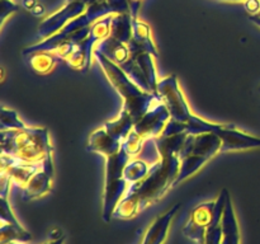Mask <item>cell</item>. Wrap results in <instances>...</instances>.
Returning a JSON list of instances; mask_svg holds the SVG:
<instances>
[{
  "label": "cell",
  "mask_w": 260,
  "mask_h": 244,
  "mask_svg": "<svg viewBox=\"0 0 260 244\" xmlns=\"http://www.w3.org/2000/svg\"><path fill=\"white\" fill-rule=\"evenodd\" d=\"M180 169L179 155L161 157L150 167L146 177L127 188L113 212V219L129 220L147 206L157 202L173 187Z\"/></svg>",
  "instance_id": "obj_1"
},
{
  "label": "cell",
  "mask_w": 260,
  "mask_h": 244,
  "mask_svg": "<svg viewBox=\"0 0 260 244\" xmlns=\"http://www.w3.org/2000/svg\"><path fill=\"white\" fill-rule=\"evenodd\" d=\"M157 94L161 97L162 102L169 109L170 118L175 121V129L178 134L200 135L205 132H215L217 134L225 124H216L194 116L190 112L182 89L179 88L177 75L172 74L157 84Z\"/></svg>",
  "instance_id": "obj_2"
},
{
  "label": "cell",
  "mask_w": 260,
  "mask_h": 244,
  "mask_svg": "<svg viewBox=\"0 0 260 244\" xmlns=\"http://www.w3.org/2000/svg\"><path fill=\"white\" fill-rule=\"evenodd\" d=\"M94 57L98 61L107 79L123 99L122 109L128 112L134 118L135 124L155 104L162 102L157 93H149L140 88L127 76V74L117 64L107 58L103 53L94 50Z\"/></svg>",
  "instance_id": "obj_3"
},
{
  "label": "cell",
  "mask_w": 260,
  "mask_h": 244,
  "mask_svg": "<svg viewBox=\"0 0 260 244\" xmlns=\"http://www.w3.org/2000/svg\"><path fill=\"white\" fill-rule=\"evenodd\" d=\"M118 13H129L128 0H99L93 3L86 8L85 12L75 19L70 20L63 28H61L57 33L52 35L46 40L40 41L37 43L28 46L23 50V56H28L33 52L40 51H55L61 43L69 41L70 36L81 28L90 27L93 23L101 18L109 14H118Z\"/></svg>",
  "instance_id": "obj_4"
},
{
  "label": "cell",
  "mask_w": 260,
  "mask_h": 244,
  "mask_svg": "<svg viewBox=\"0 0 260 244\" xmlns=\"http://www.w3.org/2000/svg\"><path fill=\"white\" fill-rule=\"evenodd\" d=\"M2 154L33 163L42 162L52 154L48 130L30 126L24 130H3Z\"/></svg>",
  "instance_id": "obj_5"
},
{
  "label": "cell",
  "mask_w": 260,
  "mask_h": 244,
  "mask_svg": "<svg viewBox=\"0 0 260 244\" xmlns=\"http://www.w3.org/2000/svg\"><path fill=\"white\" fill-rule=\"evenodd\" d=\"M222 141L215 132L188 135L179 151L180 169L173 187L192 177L206 163L221 151Z\"/></svg>",
  "instance_id": "obj_6"
},
{
  "label": "cell",
  "mask_w": 260,
  "mask_h": 244,
  "mask_svg": "<svg viewBox=\"0 0 260 244\" xmlns=\"http://www.w3.org/2000/svg\"><path fill=\"white\" fill-rule=\"evenodd\" d=\"M129 159L131 157L122 147L118 152L107 157L103 210H102V219L104 223H109L113 219V212L117 205L126 195L128 183L124 179L123 170Z\"/></svg>",
  "instance_id": "obj_7"
},
{
  "label": "cell",
  "mask_w": 260,
  "mask_h": 244,
  "mask_svg": "<svg viewBox=\"0 0 260 244\" xmlns=\"http://www.w3.org/2000/svg\"><path fill=\"white\" fill-rule=\"evenodd\" d=\"M112 18H113V14L106 15L91 24L88 37L83 42L79 43L75 52L68 60H65L71 69L83 71V73H86L89 70L91 64V56H94V48H95L96 43L106 40L111 35Z\"/></svg>",
  "instance_id": "obj_8"
},
{
  "label": "cell",
  "mask_w": 260,
  "mask_h": 244,
  "mask_svg": "<svg viewBox=\"0 0 260 244\" xmlns=\"http://www.w3.org/2000/svg\"><path fill=\"white\" fill-rule=\"evenodd\" d=\"M215 207L216 201H208L196 206L190 212L182 233L197 244L205 243L206 234L215 216Z\"/></svg>",
  "instance_id": "obj_9"
},
{
  "label": "cell",
  "mask_w": 260,
  "mask_h": 244,
  "mask_svg": "<svg viewBox=\"0 0 260 244\" xmlns=\"http://www.w3.org/2000/svg\"><path fill=\"white\" fill-rule=\"evenodd\" d=\"M89 5L81 2H66L65 5L57 10L56 13L46 18L40 25L37 30L38 40H46L52 35L57 33L61 28L65 27L70 20L75 19L76 17L83 14Z\"/></svg>",
  "instance_id": "obj_10"
},
{
  "label": "cell",
  "mask_w": 260,
  "mask_h": 244,
  "mask_svg": "<svg viewBox=\"0 0 260 244\" xmlns=\"http://www.w3.org/2000/svg\"><path fill=\"white\" fill-rule=\"evenodd\" d=\"M170 119L169 109L164 104V102L155 104L149 109L139 121L135 124L134 131L142 139H150L161 135L162 130Z\"/></svg>",
  "instance_id": "obj_11"
},
{
  "label": "cell",
  "mask_w": 260,
  "mask_h": 244,
  "mask_svg": "<svg viewBox=\"0 0 260 244\" xmlns=\"http://www.w3.org/2000/svg\"><path fill=\"white\" fill-rule=\"evenodd\" d=\"M45 160V159H43ZM43 160L38 163L28 162L17 157L2 154V172H5L18 187L23 188L36 172L43 167Z\"/></svg>",
  "instance_id": "obj_12"
},
{
  "label": "cell",
  "mask_w": 260,
  "mask_h": 244,
  "mask_svg": "<svg viewBox=\"0 0 260 244\" xmlns=\"http://www.w3.org/2000/svg\"><path fill=\"white\" fill-rule=\"evenodd\" d=\"M53 177L52 154L47 155L43 160V167L30 177L27 185L22 188V198L24 201L35 200L51 191Z\"/></svg>",
  "instance_id": "obj_13"
},
{
  "label": "cell",
  "mask_w": 260,
  "mask_h": 244,
  "mask_svg": "<svg viewBox=\"0 0 260 244\" xmlns=\"http://www.w3.org/2000/svg\"><path fill=\"white\" fill-rule=\"evenodd\" d=\"M216 135H218L222 141L220 152L234 151V150H248L260 147V137L251 136L246 132L236 129L235 125L225 124V126Z\"/></svg>",
  "instance_id": "obj_14"
},
{
  "label": "cell",
  "mask_w": 260,
  "mask_h": 244,
  "mask_svg": "<svg viewBox=\"0 0 260 244\" xmlns=\"http://www.w3.org/2000/svg\"><path fill=\"white\" fill-rule=\"evenodd\" d=\"M121 147L122 142L114 139L112 135H109L104 127H101V129L91 132L88 140V145H86L88 151L99 152V154H103L106 158L118 152Z\"/></svg>",
  "instance_id": "obj_15"
},
{
  "label": "cell",
  "mask_w": 260,
  "mask_h": 244,
  "mask_svg": "<svg viewBox=\"0 0 260 244\" xmlns=\"http://www.w3.org/2000/svg\"><path fill=\"white\" fill-rule=\"evenodd\" d=\"M180 203L173 206L172 208L167 211L165 214L160 215L154 223L150 225V228L147 229L146 234H145V238L142 240V244H162L164 240L168 236V231H169L170 223H172V219L174 218V215L177 214V211L179 210Z\"/></svg>",
  "instance_id": "obj_16"
},
{
  "label": "cell",
  "mask_w": 260,
  "mask_h": 244,
  "mask_svg": "<svg viewBox=\"0 0 260 244\" xmlns=\"http://www.w3.org/2000/svg\"><path fill=\"white\" fill-rule=\"evenodd\" d=\"M217 244H240V230L230 195L226 200L222 215V236Z\"/></svg>",
  "instance_id": "obj_17"
},
{
  "label": "cell",
  "mask_w": 260,
  "mask_h": 244,
  "mask_svg": "<svg viewBox=\"0 0 260 244\" xmlns=\"http://www.w3.org/2000/svg\"><path fill=\"white\" fill-rule=\"evenodd\" d=\"M94 50L103 53L107 58L113 61V63L117 64L118 66H121L122 64L126 63V61L129 58V56H131L128 45L114 40V38L111 37V36H108L106 40L96 43Z\"/></svg>",
  "instance_id": "obj_18"
},
{
  "label": "cell",
  "mask_w": 260,
  "mask_h": 244,
  "mask_svg": "<svg viewBox=\"0 0 260 244\" xmlns=\"http://www.w3.org/2000/svg\"><path fill=\"white\" fill-rule=\"evenodd\" d=\"M134 118H132L131 114L127 111H124V109H121V112H119L117 118L106 122V124L103 125V127L108 131V134L112 135L114 139L118 140V141L121 142H123V140L128 136L129 132L134 130Z\"/></svg>",
  "instance_id": "obj_19"
},
{
  "label": "cell",
  "mask_w": 260,
  "mask_h": 244,
  "mask_svg": "<svg viewBox=\"0 0 260 244\" xmlns=\"http://www.w3.org/2000/svg\"><path fill=\"white\" fill-rule=\"evenodd\" d=\"M132 38L147 52L151 53L155 58L159 57V52H157V48L151 37L150 25L140 20L139 18H132Z\"/></svg>",
  "instance_id": "obj_20"
},
{
  "label": "cell",
  "mask_w": 260,
  "mask_h": 244,
  "mask_svg": "<svg viewBox=\"0 0 260 244\" xmlns=\"http://www.w3.org/2000/svg\"><path fill=\"white\" fill-rule=\"evenodd\" d=\"M109 36L122 43H128L132 38V15L129 13L113 14Z\"/></svg>",
  "instance_id": "obj_21"
},
{
  "label": "cell",
  "mask_w": 260,
  "mask_h": 244,
  "mask_svg": "<svg viewBox=\"0 0 260 244\" xmlns=\"http://www.w3.org/2000/svg\"><path fill=\"white\" fill-rule=\"evenodd\" d=\"M25 57H28V64L33 69V71L37 74H41V75H45V74H48L50 71H52L56 64H57V61L61 60L53 51L33 52L30 55L25 56Z\"/></svg>",
  "instance_id": "obj_22"
},
{
  "label": "cell",
  "mask_w": 260,
  "mask_h": 244,
  "mask_svg": "<svg viewBox=\"0 0 260 244\" xmlns=\"http://www.w3.org/2000/svg\"><path fill=\"white\" fill-rule=\"evenodd\" d=\"M187 136L188 134H177L172 135V136H162V135H159V136L154 137L160 158L174 154L179 155V151L182 150Z\"/></svg>",
  "instance_id": "obj_23"
},
{
  "label": "cell",
  "mask_w": 260,
  "mask_h": 244,
  "mask_svg": "<svg viewBox=\"0 0 260 244\" xmlns=\"http://www.w3.org/2000/svg\"><path fill=\"white\" fill-rule=\"evenodd\" d=\"M150 167H151V164L149 162H146L145 159H142V158H131L129 162L126 164V167H124V179L127 180L128 185H134V183L140 182V180H142L146 177L150 170Z\"/></svg>",
  "instance_id": "obj_24"
},
{
  "label": "cell",
  "mask_w": 260,
  "mask_h": 244,
  "mask_svg": "<svg viewBox=\"0 0 260 244\" xmlns=\"http://www.w3.org/2000/svg\"><path fill=\"white\" fill-rule=\"evenodd\" d=\"M32 239L29 231L25 230L22 225L17 226L14 224L2 221L0 225V244L9 243V241H19V243H28Z\"/></svg>",
  "instance_id": "obj_25"
},
{
  "label": "cell",
  "mask_w": 260,
  "mask_h": 244,
  "mask_svg": "<svg viewBox=\"0 0 260 244\" xmlns=\"http://www.w3.org/2000/svg\"><path fill=\"white\" fill-rule=\"evenodd\" d=\"M119 68H121L122 70L127 74V76H128V78L136 84V85H139L142 90L149 92V93H154V92H152L151 85H150L149 81H147L146 76H145V74L142 73L141 68H140L137 61L135 60L132 56H129L128 60H127L126 63L122 64Z\"/></svg>",
  "instance_id": "obj_26"
},
{
  "label": "cell",
  "mask_w": 260,
  "mask_h": 244,
  "mask_svg": "<svg viewBox=\"0 0 260 244\" xmlns=\"http://www.w3.org/2000/svg\"><path fill=\"white\" fill-rule=\"evenodd\" d=\"M27 125L19 119L18 113L14 109L2 107L0 112V129L3 130H24L27 129Z\"/></svg>",
  "instance_id": "obj_27"
},
{
  "label": "cell",
  "mask_w": 260,
  "mask_h": 244,
  "mask_svg": "<svg viewBox=\"0 0 260 244\" xmlns=\"http://www.w3.org/2000/svg\"><path fill=\"white\" fill-rule=\"evenodd\" d=\"M144 142L145 139L139 136V135L132 130V131L129 132L128 136H127L126 139L123 140V142H122V149H124V151H126L131 158H136L137 155L141 152Z\"/></svg>",
  "instance_id": "obj_28"
},
{
  "label": "cell",
  "mask_w": 260,
  "mask_h": 244,
  "mask_svg": "<svg viewBox=\"0 0 260 244\" xmlns=\"http://www.w3.org/2000/svg\"><path fill=\"white\" fill-rule=\"evenodd\" d=\"M76 48H78V45H76V43L71 42V41H66V42L61 43L53 52H55L61 60H68V58L75 52Z\"/></svg>",
  "instance_id": "obj_29"
},
{
  "label": "cell",
  "mask_w": 260,
  "mask_h": 244,
  "mask_svg": "<svg viewBox=\"0 0 260 244\" xmlns=\"http://www.w3.org/2000/svg\"><path fill=\"white\" fill-rule=\"evenodd\" d=\"M10 183H12V179H10L9 175L5 172H2V177H0V198H8Z\"/></svg>",
  "instance_id": "obj_30"
},
{
  "label": "cell",
  "mask_w": 260,
  "mask_h": 244,
  "mask_svg": "<svg viewBox=\"0 0 260 244\" xmlns=\"http://www.w3.org/2000/svg\"><path fill=\"white\" fill-rule=\"evenodd\" d=\"M18 8L17 4L12 2V0H2V23L4 22L8 14L15 12Z\"/></svg>",
  "instance_id": "obj_31"
},
{
  "label": "cell",
  "mask_w": 260,
  "mask_h": 244,
  "mask_svg": "<svg viewBox=\"0 0 260 244\" xmlns=\"http://www.w3.org/2000/svg\"><path fill=\"white\" fill-rule=\"evenodd\" d=\"M245 8L250 15H256L260 13V0H245Z\"/></svg>",
  "instance_id": "obj_32"
},
{
  "label": "cell",
  "mask_w": 260,
  "mask_h": 244,
  "mask_svg": "<svg viewBox=\"0 0 260 244\" xmlns=\"http://www.w3.org/2000/svg\"><path fill=\"white\" fill-rule=\"evenodd\" d=\"M141 2L142 0H128L129 14L132 15V18H137V13H139Z\"/></svg>",
  "instance_id": "obj_33"
},
{
  "label": "cell",
  "mask_w": 260,
  "mask_h": 244,
  "mask_svg": "<svg viewBox=\"0 0 260 244\" xmlns=\"http://www.w3.org/2000/svg\"><path fill=\"white\" fill-rule=\"evenodd\" d=\"M36 4H37L36 0H23V7L27 10H32L36 7Z\"/></svg>",
  "instance_id": "obj_34"
},
{
  "label": "cell",
  "mask_w": 260,
  "mask_h": 244,
  "mask_svg": "<svg viewBox=\"0 0 260 244\" xmlns=\"http://www.w3.org/2000/svg\"><path fill=\"white\" fill-rule=\"evenodd\" d=\"M250 20L254 23L255 25H258L260 28V15L256 14V15H250Z\"/></svg>",
  "instance_id": "obj_35"
},
{
  "label": "cell",
  "mask_w": 260,
  "mask_h": 244,
  "mask_svg": "<svg viewBox=\"0 0 260 244\" xmlns=\"http://www.w3.org/2000/svg\"><path fill=\"white\" fill-rule=\"evenodd\" d=\"M66 2H81V3H85L86 5H90L93 3L99 2V0H66Z\"/></svg>",
  "instance_id": "obj_36"
},
{
  "label": "cell",
  "mask_w": 260,
  "mask_h": 244,
  "mask_svg": "<svg viewBox=\"0 0 260 244\" xmlns=\"http://www.w3.org/2000/svg\"><path fill=\"white\" fill-rule=\"evenodd\" d=\"M231 2H239V0H231Z\"/></svg>",
  "instance_id": "obj_37"
},
{
  "label": "cell",
  "mask_w": 260,
  "mask_h": 244,
  "mask_svg": "<svg viewBox=\"0 0 260 244\" xmlns=\"http://www.w3.org/2000/svg\"><path fill=\"white\" fill-rule=\"evenodd\" d=\"M259 15H260V13H259Z\"/></svg>",
  "instance_id": "obj_38"
}]
</instances>
